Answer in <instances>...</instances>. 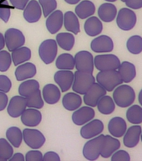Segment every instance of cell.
<instances>
[{
  "mask_svg": "<svg viewBox=\"0 0 142 161\" xmlns=\"http://www.w3.org/2000/svg\"><path fill=\"white\" fill-rule=\"evenodd\" d=\"M31 55H32V52L29 47L22 46V47L18 48L12 51V54H11L12 62L15 66H17L22 63L29 61L31 59Z\"/></svg>",
  "mask_w": 142,
  "mask_h": 161,
  "instance_id": "31",
  "label": "cell"
},
{
  "mask_svg": "<svg viewBox=\"0 0 142 161\" xmlns=\"http://www.w3.org/2000/svg\"><path fill=\"white\" fill-rule=\"evenodd\" d=\"M65 1L67 3L71 5L76 4V3H79L80 2V0H65Z\"/></svg>",
  "mask_w": 142,
  "mask_h": 161,
  "instance_id": "53",
  "label": "cell"
},
{
  "mask_svg": "<svg viewBox=\"0 0 142 161\" xmlns=\"http://www.w3.org/2000/svg\"><path fill=\"white\" fill-rule=\"evenodd\" d=\"M24 18L28 23H36L42 16L41 6L36 0H30L24 8Z\"/></svg>",
  "mask_w": 142,
  "mask_h": 161,
  "instance_id": "19",
  "label": "cell"
},
{
  "mask_svg": "<svg viewBox=\"0 0 142 161\" xmlns=\"http://www.w3.org/2000/svg\"><path fill=\"white\" fill-rule=\"evenodd\" d=\"M12 87V82L7 75H0V92L8 93Z\"/></svg>",
  "mask_w": 142,
  "mask_h": 161,
  "instance_id": "45",
  "label": "cell"
},
{
  "mask_svg": "<svg viewBox=\"0 0 142 161\" xmlns=\"http://www.w3.org/2000/svg\"><path fill=\"white\" fill-rule=\"evenodd\" d=\"M36 73L37 68L34 63L24 62L17 65L15 70V77L18 81H22L34 77Z\"/></svg>",
  "mask_w": 142,
  "mask_h": 161,
  "instance_id": "21",
  "label": "cell"
},
{
  "mask_svg": "<svg viewBox=\"0 0 142 161\" xmlns=\"http://www.w3.org/2000/svg\"><path fill=\"white\" fill-rule=\"evenodd\" d=\"M127 129V123L121 117L112 118L108 123V131L110 135L115 138H121Z\"/></svg>",
  "mask_w": 142,
  "mask_h": 161,
  "instance_id": "22",
  "label": "cell"
},
{
  "mask_svg": "<svg viewBox=\"0 0 142 161\" xmlns=\"http://www.w3.org/2000/svg\"><path fill=\"white\" fill-rule=\"evenodd\" d=\"M38 90H39V81L34 79L28 80H25L23 81L18 86V94L23 96L24 97H27L29 96L32 95L33 93L36 92Z\"/></svg>",
  "mask_w": 142,
  "mask_h": 161,
  "instance_id": "34",
  "label": "cell"
},
{
  "mask_svg": "<svg viewBox=\"0 0 142 161\" xmlns=\"http://www.w3.org/2000/svg\"><path fill=\"white\" fill-rule=\"evenodd\" d=\"M95 113L94 108L90 106L80 107V108L74 111L72 114V121L75 125L83 126L90 120L94 119Z\"/></svg>",
  "mask_w": 142,
  "mask_h": 161,
  "instance_id": "15",
  "label": "cell"
},
{
  "mask_svg": "<svg viewBox=\"0 0 142 161\" xmlns=\"http://www.w3.org/2000/svg\"><path fill=\"white\" fill-rule=\"evenodd\" d=\"M120 141L118 138L113 137L112 135H105V141L103 144L102 150L100 156L104 158H109L115 151L120 149Z\"/></svg>",
  "mask_w": 142,
  "mask_h": 161,
  "instance_id": "23",
  "label": "cell"
},
{
  "mask_svg": "<svg viewBox=\"0 0 142 161\" xmlns=\"http://www.w3.org/2000/svg\"><path fill=\"white\" fill-rule=\"evenodd\" d=\"M5 45L10 52L18 48L22 47L25 44V36L21 30L10 28L4 34Z\"/></svg>",
  "mask_w": 142,
  "mask_h": 161,
  "instance_id": "8",
  "label": "cell"
},
{
  "mask_svg": "<svg viewBox=\"0 0 142 161\" xmlns=\"http://www.w3.org/2000/svg\"><path fill=\"white\" fill-rule=\"evenodd\" d=\"M56 42L61 49L70 51L75 45V39L74 35L70 32L60 33L56 35Z\"/></svg>",
  "mask_w": 142,
  "mask_h": 161,
  "instance_id": "33",
  "label": "cell"
},
{
  "mask_svg": "<svg viewBox=\"0 0 142 161\" xmlns=\"http://www.w3.org/2000/svg\"><path fill=\"white\" fill-rule=\"evenodd\" d=\"M58 52L56 40L53 39L44 40L39 47V55L43 62L49 65L54 62Z\"/></svg>",
  "mask_w": 142,
  "mask_h": 161,
  "instance_id": "6",
  "label": "cell"
},
{
  "mask_svg": "<svg viewBox=\"0 0 142 161\" xmlns=\"http://www.w3.org/2000/svg\"><path fill=\"white\" fill-rule=\"evenodd\" d=\"M126 119L132 124L142 123V107L140 105H131L126 111Z\"/></svg>",
  "mask_w": 142,
  "mask_h": 161,
  "instance_id": "37",
  "label": "cell"
},
{
  "mask_svg": "<svg viewBox=\"0 0 142 161\" xmlns=\"http://www.w3.org/2000/svg\"><path fill=\"white\" fill-rule=\"evenodd\" d=\"M138 101H139V103H140V105L142 107V89L140 91V92H139V95H138Z\"/></svg>",
  "mask_w": 142,
  "mask_h": 161,
  "instance_id": "54",
  "label": "cell"
},
{
  "mask_svg": "<svg viewBox=\"0 0 142 161\" xmlns=\"http://www.w3.org/2000/svg\"><path fill=\"white\" fill-rule=\"evenodd\" d=\"M5 47L4 35L0 33V50H2Z\"/></svg>",
  "mask_w": 142,
  "mask_h": 161,
  "instance_id": "52",
  "label": "cell"
},
{
  "mask_svg": "<svg viewBox=\"0 0 142 161\" xmlns=\"http://www.w3.org/2000/svg\"><path fill=\"white\" fill-rule=\"evenodd\" d=\"M113 100L119 108H129L135 100V92L130 86L120 84L113 91Z\"/></svg>",
  "mask_w": 142,
  "mask_h": 161,
  "instance_id": "1",
  "label": "cell"
},
{
  "mask_svg": "<svg viewBox=\"0 0 142 161\" xmlns=\"http://www.w3.org/2000/svg\"><path fill=\"white\" fill-rule=\"evenodd\" d=\"M12 64V57L7 50H0V71H7Z\"/></svg>",
  "mask_w": 142,
  "mask_h": 161,
  "instance_id": "41",
  "label": "cell"
},
{
  "mask_svg": "<svg viewBox=\"0 0 142 161\" xmlns=\"http://www.w3.org/2000/svg\"><path fill=\"white\" fill-rule=\"evenodd\" d=\"M56 67L59 70H73L75 66V58L71 54L64 53L56 59Z\"/></svg>",
  "mask_w": 142,
  "mask_h": 161,
  "instance_id": "36",
  "label": "cell"
},
{
  "mask_svg": "<svg viewBox=\"0 0 142 161\" xmlns=\"http://www.w3.org/2000/svg\"><path fill=\"white\" fill-rule=\"evenodd\" d=\"M98 111L104 115H110L114 113L115 109V103L111 97L108 95L103 96L97 103Z\"/></svg>",
  "mask_w": 142,
  "mask_h": 161,
  "instance_id": "32",
  "label": "cell"
},
{
  "mask_svg": "<svg viewBox=\"0 0 142 161\" xmlns=\"http://www.w3.org/2000/svg\"><path fill=\"white\" fill-rule=\"evenodd\" d=\"M141 129L140 124H134L126 129L123 135V143L126 148H133L138 145L140 141Z\"/></svg>",
  "mask_w": 142,
  "mask_h": 161,
  "instance_id": "17",
  "label": "cell"
},
{
  "mask_svg": "<svg viewBox=\"0 0 142 161\" xmlns=\"http://www.w3.org/2000/svg\"><path fill=\"white\" fill-rule=\"evenodd\" d=\"M104 123L100 119H92L80 128V136L85 139H90L100 135L104 131Z\"/></svg>",
  "mask_w": 142,
  "mask_h": 161,
  "instance_id": "12",
  "label": "cell"
},
{
  "mask_svg": "<svg viewBox=\"0 0 142 161\" xmlns=\"http://www.w3.org/2000/svg\"><path fill=\"white\" fill-rule=\"evenodd\" d=\"M120 1H121V2H123V3L125 2V0H120Z\"/></svg>",
  "mask_w": 142,
  "mask_h": 161,
  "instance_id": "58",
  "label": "cell"
},
{
  "mask_svg": "<svg viewBox=\"0 0 142 161\" xmlns=\"http://www.w3.org/2000/svg\"><path fill=\"white\" fill-rule=\"evenodd\" d=\"M112 161H130V156L127 151L118 149L110 156Z\"/></svg>",
  "mask_w": 142,
  "mask_h": 161,
  "instance_id": "43",
  "label": "cell"
},
{
  "mask_svg": "<svg viewBox=\"0 0 142 161\" xmlns=\"http://www.w3.org/2000/svg\"><path fill=\"white\" fill-rule=\"evenodd\" d=\"M91 50L95 53H110L114 50V41L108 35H98L90 43Z\"/></svg>",
  "mask_w": 142,
  "mask_h": 161,
  "instance_id": "13",
  "label": "cell"
},
{
  "mask_svg": "<svg viewBox=\"0 0 142 161\" xmlns=\"http://www.w3.org/2000/svg\"><path fill=\"white\" fill-rule=\"evenodd\" d=\"M39 3L42 7L43 14L45 18L48 17L57 8L56 0H39Z\"/></svg>",
  "mask_w": 142,
  "mask_h": 161,
  "instance_id": "42",
  "label": "cell"
},
{
  "mask_svg": "<svg viewBox=\"0 0 142 161\" xmlns=\"http://www.w3.org/2000/svg\"><path fill=\"white\" fill-rule=\"evenodd\" d=\"M26 102H27V108H36V109H41L45 104V101L42 98V92L40 90H38L36 92L27 97Z\"/></svg>",
  "mask_w": 142,
  "mask_h": 161,
  "instance_id": "39",
  "label": "cell"
},
{
  "mask_svg": "<svg viewBox=\"0 0 142 161\" xmlns=\"http://www.w3.org/2000/svg\"><path fill=\"white\" fill-rule=\"evenodd\" d=\"M105 1L108 3H114L115 2V1H117V0H105Z\"/></svg>",
  "mask_w": 142,
  "mask_h": 161,
  "instance_id": "55",
  "label": "cell"
},
{
  "mask_svg": "<svg viewBox=\"0 0 142 161\" xmlns=\"http://www.w3.org/2000/svg\"><path fill=\"white\" fill-rule=\"evenodd\" d=\"M27 108L26 97L23 96H14L10 99L7 106V112L11 118H19L23 112Z\"/></svg>",
  "mask_w": 142,
  "mask_h": 161,
  "instance_id": "16",
  "label": "cell"
},
{
  "mask_svg": "<svg viewBox=\"0 0 142 161\" xmlns=\"http://www.w3.org/2000/svg\"><path fill=\"white\" fill-rule=\"evenodd\" d=\"M126 7L133 10L140 9L142 8V0H125Z\"/></svg>",
  "mask_w": 142,
  "mask_h": 161,
  "instance_id": "47",
  "label": "cell"
},
{
  "mask_svg": "<svg viewBox=\"0 0 142 161\" xmlns=\"http://www.w3.org/2000/svg\"><path fill=\"white\" fill-rule=\"evenodd\" d=\"M116 25L121 30L130 31L133 30L137 23V16L133 9L129 8H122L117 12Z\"/></svg>",
  "mask_w": 142,
  "mask_h": 161,
  "instance_id": "5",
  "label": "cell"
},
{
  "mask_svg": "<svg viewBox=\"0 0 142 161\" xmlns=\"http://www.w3.org/2000/svg\"><path fill=\"white\" fill-rule=\"evenodd\" d=\"M106 90L99 83L95 82L89 90L84 94L83 101L86 106H90L91 108H95L100 98L103 96L106 95Z\"/></svg>",
  "mask_w": 142,
  "mask_h": 161,
  "instance_id": "11",
  "label": "cell"
},
{
  "mask_svg": "<svg viewBox=\"0 0 142 161\" xmlns=\"http://www.w3.org/2000/svg\"><path fill=\"white\" fill-rule=\"evenodd\" d=\"M46 28L51 35L57 34L64 25V14L60 10L55 9L46 17Z\"/></svg>",
  "mask_w": 142,
  "mask_h": 161,
  "instance_id": "18",
  "label": "cell"
},
{
  "mask_svg": "<svg viewBox=\"0 0 142 161\" xmlns=\"http://www.w3.org/2000/svg\"><path fill=\"white\" fill-rule=\"evenodd\" d=\"M105 141V135L100 133V135L89 139L83 148V155L86 159L95 161L99 158L102 150L103 144Z\"/></svg>",
  "mask_w": 142,
  "mask_h": 161,
  "instance_id": "3",
  "label": "cell"
},
{
  "mask_svg": "<svg viewBox=\"0 0 142 161\" xmlns=\"http://www.w3.org/2000/svg\"><path fill=\"white\" fill-rule=\"evenodd\" d=\"M96 81L102 86L106 92H113L116 86L123 83L117 70H101L96 75Z\"/></svg>",
  "mask_w": 142,
  "mask_h": 161,
  "instance_id": "2",
  "label": "cell"
},
{
  "mask_svg": "<svg viewBox=\"0 0 142 161\" xmlns=\"http://www.w3.org/2000/svg\"><path fill=\"white\" fill-rule=\"evenodd\" d=\"M21 122L24 126L29 128L37 127L42 121V114L36 108H26L20 116Z\"/></svg>",
  "mask_w": 142,
  "mask_h": 161,
  "instance_id": "20",
  "label": "cell"
},
{
  "mask_svg": "<svg viewBox=\"0 0 142 161\" xmlns=\"http://www.w3.org/2000/svg\"><path fill=\"white\" fill-rule=\"evenodd\" d=\"M25 157L21 153H13L12 157L9 158V161H24Z\"/></svg>",
  "mask_w": 142,
  "mask_h": 161,
  "instance_id": "51",
  "label": "cell"
},
{
  "mask_svg": "<svg viewBox=\"0 0 142 161\" xmlns=\"http://www.w3.org/2000/svg\"><path fill=\"white\" fill-rule=\"evenodd\" d=\"M43 161H60V157L54 151H49L43 155Z\"/></svg>",
  "mask_w": 142,
  "mask_h": 161,
  "instance_id": "48",
  "label": "cell"
},
{
  "mask_svg": "<svg viewBox=\"0 0 142 161\" xmlns=\"http://www.w3.org/2000/svg\"><path fill=\"white\" fill-rule=\"evenodd\" d=\"M10 3L13 7L19 10H24L25 6L29 2V0H9Z\"/></svg>",
  "mask_w": 142,
  "mask_h": 161,
  "instance_id": "49",
  "label": "cell"
},
{
  "mask_svg": "<svg viewBox=\"0 0 142 161\" xmlns=\"http://www.w3.org/2000/svg\"><path fill=\"white\" fill-rule=\"evenodd\" d=\"M63 107L68 111L74 112L75 110L81 107L82 105V98L80 94L76 92L66 93L62 99Z\"/></svg>",
  "mask_w": 142,
  "mask_h": 161,
  "instance_id": "30",
  "label": "cell"
},
{
  "mask_svg": "<svg viewBox=\"0 0 142 161\" xmlns=\"http://www.w3.org/2000/svg\"><path fill=\"white\" fill-rule=\"evenodd\" d=\"M120 77L122 79L123 83L131 82L136 76V68L133 63L130 61H123L117 69Z\"/></svg>",
  "mask_w": 142,
  "mask_h": 161,
  "instance_id": "26",
  "label": "cell"
},
{
  "mask_svg": "<svg viewBox=\"0 0 142 161\" xmlns=\"http://www.w3.org/2000/svg\"><path fill=\"white\" fill-rule=\"evenodd\" d=\"M23 140L32 149H39L45 144L46 138L38 129L24 128L23 130Z\"/></svg>",
  "mask_w": 142,
  "mask_h": 161,
  "instance_id": "9",
  "label": "cell"
},
{
  "mask_svg": "<svg viewBox=\"0 0 142 161\" xmlns=\"http://www.w3.org/2000/svg\"><path fill=\"white\" fill-rule=\"evenodd\" d=\"M75 75L70 70H60L56 71L54 75L55 83L59 86L60 91L65 92L72 87Z\"/></svg>",
  "mask_w": 142,
  "mask_h": 161,
  "instance_id": "14",
  "label": "cell"
},
{
  "mask_svg": "<svg viewBox=\"0 0 142 161\" xmlns=\"http://www.w3.org/2000/svg\"><path fill=\"white\" fill-rule=\"evenodd\" d=\"M84 29H85L86 35L90 37L98 36L103 31L102 21L98 17L90 16L85 21V25H84Z\"/></svg>",
  "mask_w": 142,
  "mask_h": 161,
  "instance_id": "27",
  "label": "cell"
},
{
  "mask_svg": "<svg viewBox=\"0 0 142 161\" xmlns=\"http://www.w3.org/2000/svg\"><path fill=\"white\" fill-rule=\"evenodd\" d=\"M140 141L142 142V129H141V134H140Z\"/></svg>",
  "mask_w": 142,
  "mask_h": 161,
  "instance_id": "57",
  "label": "cell"
},
{
  "mask_svg": "<svg viewBox=\"0 0 142 161\" xmlns=\"http://www.w3.org/2000/svg\"><path fill=\"white\" fill-rule=\"evenodd\" d=\"M64 25L65 30L74 35H78L80 32V21L75 13L67 11L64 14Z\"/></svg>",
  "mask_w": 142,
  "mask_h": 161,
  "instance_id": "29",
  "label": "cell"
},
{
  "mask_svg": "<svg viewBox=\"0 0 142 161\" xmlns=\"http://www.w3.org/2000/svg\"><path fill=\"white\" fill-rule=\"evenodd\" d=\"M117 12V8L112 3H105L99 7L98 16L103 22L110 23L115 19Z\"/></svg>",
  "mask_w": 142,
  "mask_h": 161,
  "instance_id": "25",
  "label": "cell"
},
{
  "mask_svg": "<svg viewBox=\"0 0 142 161\" xmlns=\"http://www.w3.org/2000/svg\"><path fill=\"white\" fill-rule=\"evenodd\" d=\"M94 65L98 70H117L120 65V60L113 54H102L94 57Z\"/></svg>",
  "mask_w": 142,
  "mask_h": 161,
  "instance_id": "7",
  "label": "cell"
},
{
  "mask_svg": "<svg viewBox=\"0 0 142 161\" xmlns=\"http://www.w3.org/2000/svg\"><path fill=\"white\" fill-rule=\"evenodd\" d=\"M13 154V148L12 144L5 138H0V156L4 158L6 160H9V158Z\"/></svg>",
  "mask_w": 142,
  "mask_h": 161,
  "instance_id": "40",
  "label": "cell"
},
{
  "mask_svg": "<svg viewBox=\"0 0 142 161\" xmlns=\"http://www.w3.org/2000/svg\"><path fill=\"white\" fill-rule=\"evenodd\" d=\"M74 75L75 77L73 81L72 89L75 92L80 95H84L95 82V78L92 75V73L76 70Z\"/></svg>",
  "mask_w": 142,
  "mask_h": 161,
  "instance_id": "4",
  "label": "cell"
},
{
  "mask_svg": "<svg viewBox=\"0 0 142 161\" xmlns=\"http://www.w3.org/2000/svg\"><path fill=\"white\" fill-rule=\"evenodd\" d=\"M127 50L132 55H139L142 52V37L135 35L130 36L126 42Z\"/></svg>",
  "mask_w": 142,
  "mask_h": 161,
  "instance_id": "38",
  "label": "cell"
},
{
  "mask_svg": "<svg viewBox=\"0 0 142 161\" xmlns=\"http://www.w3.org/2000/svg\"><path fill=\"white\" fill-rule=\"evenodd\" d=\"M10 18V8L7 2L4 1L0 3V19L4 23H8Z\"/></svg>",
  "mask_w": 142,
  "mask_h": 161,
  "instance_id": "44",
  "label": "cell"
},
{
  "mask_svg": "<svg viewBox=\"0 0 142 161\" xmlns=\"http://www.w3.org/2000/svg\"><path fill=\"white\" fill-rule=\"evenodd\" d=\"M75 64L76 70L79 71L93 73L95 69L94 56L87 50H80L75 55Z\"/></svg>",
  "mask_w": 142,
  "mask_h": 161,
  "instance_id": "10",
  "label": "cell"
},
{
  "mask_svg": "<svg viewBox=\"0 0 142 161\" xmlns=\"http://www.w3.org/2000/svg\"><path fill=\"white\" fill-rule=\"evenodd\" d=\"M0 161H6V159H5L4 158H3V157H1V156H0Z\"/></svg>",
  "mask_w": 142,
  "mask_h": 161,
  "instance_id": "56",
  "label": "cell"
},
{
  "mask_svg": "<svg viewBox=\"0 0 142 161\" xmlns=\"http://www.w3.org/2000/svg\"><path fill=\"white\" fill-rule=\"evenodd\" d=\"M42 95L44 101L48 104L53 105L57 103L61 97V91L55 84H47L43 88Z\"/></svg>",
  "mask_w": 142,
  "mask_h": 161,
  "instance_id": "24",
  "label": "cell"
},
{
  "mask_svg": "<svg viewBox=\"0 0 142 161\" xmlns=\"http://www.w3.org/2000/svg\"><path fill=\"white\" fill-rule=\"evenodd\" d=\"M6 138L14 148H19L23 142V132L18 127H10L6 131Z\"/></svg>",
  "mask_w": 142,
  "mask_h": 161,
  "instance_id": "35",
  "label": "cell"
},
{
  "mask_svg": "<svg viewBox=\"0 0 142 161\" xmlns=\"http://www.w3.org/2000/svg\"><path fill=\"white\" fill-rule=\"evenodd\" d=\"M95 13V6L90 0H84L75 7V14L81 19H86Z\"/></svg>",
  "mask_w": 142,
  "mask_h": 161,
  "instance_id": "28",
  "label": "cell"
},
{
  "mask_svg": "<svg viewBox=\"0 0 142 161\" xmlns=\"http://www.w3.org/2000/svg\"><path fill=\"white\" fill-rule=\"evenodd\" d=\"M8 103V98L7 94L0 92V112L3 111L7 108Z\"/></svg>",
  "mask_w": 142,
  "mask_h": 161,
  "instance_id": "50",
  "label": "cell"
},
{
  "mask_svg": "<svg viewBox=\"0 0 142 161\" xmlns=\"http://www.w3.org/2000/svg\"><path fill=\"white\" fill-rule=\"evenodd\" d=\"M26 161H43V154L39 150L33 149L29 151L25 155Z\"/></svg>",
  "mask_w": 142,
  "mask_h": 161,
  "instance_id": "46",
  "label": "cell"
}]
</instances>
